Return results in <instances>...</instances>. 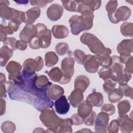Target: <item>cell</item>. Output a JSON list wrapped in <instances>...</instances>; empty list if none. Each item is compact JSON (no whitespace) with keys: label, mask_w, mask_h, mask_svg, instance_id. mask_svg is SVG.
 Returning <instances> with one entry per match:
<instances>
[{"label":"cell","mask_w":133,"mask_h":133,"mask_svg":"<svg viewBox=\"0 0 133 133\" xmlns=\"http://www.w3.org/2000/svg\"><path fill=\"white\" fill-rule=\"evenodd\" d=\"M36 77V74L29 77H24L21 74V81L15 83L8 95L11 100L26 102L39 111L52 108L54 103L47 96V89H39L35 86Z\"/></svg>","instance_id":"obj_1"},{"label":"cell","mask_w":133,"mask_h":133,"mask_svg":"<svg viewBox=\"0 0 133 133\" xmlns=\"http://www.w3.org/2000/svg\"><path fill=\"white\" fill-rule=\"evenodd\" d=\"M94 18L93 13L72 16L69 20L72 34L77 35L83 31L90 30L93 26Z\"/></svg>","instance_id":"obj_2"},{"label":"cell","mask_w":133,"mask_h":133,"mask_svg":"<svg viewBox=\"0 0 133 133\" xmlns=\"http://www.w3.org/2000/svg\"><path fill=\"white\" fill-rule=\"evenodd\" d=\"M35 26L37 28V33L36 36L29 43V47L33 49L48 48L51 44L50 30L47 29L44 23H38L36 24Z\"/></svg>","instance_id":"obj_3"},{"label":"cell","mask_w":133,"mask_h":133,"mask_svg":"<svg viewBox=\"0 0 133 133\" xmlns=\"http://www.w3.org/2000/svg\"><path fill=\"white\" fill-rule=\"evenodd\" d=\"M39 119L42 124L49 130L48 132H59V128L61 121L52 108H46L41 111Z\"/></svg>","instance_id":"obj_4"},{"label":"cell","mask_w":133,"mask_h":133,"mask_svg":"<svg viewBox=\"0 0 133 133\" xmlns=\"http://www.w3.org/2000/svg\"><path fill=\"white\" fill-rule=\"evenodd\" d=\"M82 43L86 45L90 51L95 54L103 52L105 47L102 42L95 35L89 33H84L80 37Z\"/></svg>","instance_id":"obj_5"},{"label":"cell","mask_w":133,"mask_h":133,"mask_svg":"<svg viewBox=\"0 0 133 133\" xmlns=\"http://www.w3.org/2000/svg\"><path fill=\"white\" fill-rule=\"evenodd\" d=\"M74 60L71 57H65L61 63V69L63 73V78L59 83L61 84H66L71 81L74 73Z\"/></svg>","instance_id":"obj_6"},{"label":"cell","mask_w":133,"mask_h":133,"mask_svg":"<svg viewBox=\"0 0 133 133\" xmlns=\"http://www.w3.org/2000/svg\"><path fill=\"white\" fill-rule=\"evenodd\" d=\"M77 4V12L81 15L86 13H93L98 9L101 5V1H76Z\"/></svg>","instance_id":"obj_7"},{"label":"cell","mask_w":133,"mask_h":133,"mask_svg":"<svg viewBox=\"0 0 133 133\" xmlns=\"http://www.w3.org/2000/svg\"><path fill=\"white\" fill-rule=\"evenodd\" d=\"M6 69L9 74L8 78L15 83H18L21 80V70L22 66L15 61H10L7 65Z\"/></svg>","instance_id":"obj_8"},{"label":"cell","mask_w":133,"mask_h":133,"mask_svg":"<svg viewBox=\"0 0 133 133\" xmlns=\"http://www.w3.org/2000/svg\"><path fill=\"white\" fill-rule=\"evenodd\" d=\"M109 115L105 112L98 114L95 120V130L97 132H105L109 126Z\"/></svg>","instance_id":"obj_9"},{"label":"cell","mask_w":133,"mask_h":133,"mask_svg":"<svg viewBox=\"0 0 133 133\" xmlns=\"http://www.w3.org/2000/svg\"><path fill=\"white\" fill-rule=\"evenodd\" d=\"M37 33V28L35 25L32 24H26L19 33V38L27 43H29Z\"/></svg>","instance_id":"obj_10"},{"label":"cell","mask_w":133,"mask_h":133,"mask_svg":"<svg viewBox=\"0 0 133 133\" xmlns=\"http://www.w3.org/2000/svg\"><path fill=\"white\" fill-rule=\"evenodd\" d=\"M25 12L14 8L13 15L9 20L8 25L12 29L14 32H16L19 29L20 24L22 22H25Z\"/></svg>","instance_id":"obj_11"},{"label":"cell","mask_w":133,"mask_h":133,"mask_svg":"<svg viewBox=\"0 0 133 133\" xmlns=\"http://www.w3.org/2000/svg\"><path fill=\"white\" fill-rule=\"evenodd\" d=\"M112 63L110 66L112 72V75L110 77L117 83L122 74L123 65L120 61L118 56L114 55L112 57Z\"/></svg>","instance_id":"obj_12"},{"label":"cell","mask_w":133,"mask_h":133,"mask_svg":"<svg viewBox=\"0 0 133 133\" xmlns=\"http://www.w3.org/2000/svg\"><path fill=\"white\" fill-rule=\"evenodd\" d=\"M133 40L132 39H124L117 46V51L122 57H128L131 56L132 52Z\"/></svg>","instance_id":"obj_13"},{"label":"cell","mask_w":133,"mask_h":133,"mask_svg":"<svg viewBox=\"0 0 133 133\" xmlns=\"http://www.w3.org/2000/svg\"><path fill=\"white\" fill-rule=\"evenodd\" d=\"M85 70L89 73H94L97 72L99 69V63L94 55H86L83 61Z\"/></svg>","instance_id":"obj_14"},{"label":"cell","mask_w":133,"mask_h":133,"mask_svg":"<svg viewBox=\"0 0 133 133\" xmlns=\"http://www.w3.org/2000/svg\"><path fill=\"white\" fill-rule=\"evenodd\" d=\"M37 71V64L35 59L28 58L23 63V70L21 74L25 77H29L35 74Z\"/></svg>","instance_id":"obj_15"},{"label":"cell","mask_w":133,"mask_h":133,"mask_svg":"<svg viewBox=\"0 0 133 133\" xmlns=\"http://www.w3.org/2000/svg\"><path fill=\"white\" fill-rule=\"evenodd\" d=\"M111 50L110 48L105 47L104 51L98 54H95L94 56L98 61L99 66L102 67H110L112 63V58L110 56Z\"/></svg>","instance_id":"obj_16"},{"label":"cell","mask_w":133,"mask_h":133,"mask_svg":"<svg viewBox=\"0 0 133 133\" xmlns=\"http://www.w3.org/2000/svg\"><path fill=\"white\" fill-rule=\"evenodd\" d=\"M63 7L58 4H51L47 9L46 14L48 18L52 21L60 19L63 14Z\"/></svg>","instance_id":"obj_17"},{"label":"cell","mask_w":133,"mask_h":133,"mask_svg":"<svg viewBox=\"0 0 133 133\" xmlns=\"http://www.w3.org/2000/svg\"><path fill=\"white\" fill-rule=\"evenodd\" d=\"M130 9L125 6L119 7L116 10L114 14V23H118L120 21H125L128 19L131 15Z\"/></svg>","instance_id":"obj_18"},{"label":"cell","mask_w":133,"mask_h":133,"mask_svg":"<svg viewBox=\"0 0 133 133\" xmlns=\"http://www.w3.org/2000/svg\"><path fill=\"white\" fill-rule=\"evenodd\" d=\"M54 105L56 111L59 114H65L70 109V104L68 99L63 95L55 100Z\"/></svg>","instance_id":"obj_19"},{"label":"cell","mask_w":133,"mask_h":133,"mask_svg":"<svg viewBox=\"0 0 133 133\" xmlns=\"http://www.w3.org/2000/svg\"><path fill=\"white\" fill-rule=\"evenodd\" d=\"M119 122V129L123 133H129L132 131L133 122L132 118L129 117L127 114L122 117H118Z\"/></svg>","instance_id":"obj_20"},{"label":"cell","mask_w":133,"mask_h":133,"mask_svg":"<svg viewBox=\"0 0 133 133\" xmlns=\"http://www.w3.org/2000/svg\"><path fill=\"white\" fill-rule=\"evenodd\" d=\"M64 89L57 85H51L47 88V95L51 100H56L64 94Z\"/></svg>","instance_id":"obj_21"},{"label":"cell","mask_w":133,"mask_h":133,"mask_svg":"<svg viewBox=\"0 0 133 133\" xmlns=\"http://www.w3.org/2000/svg\"><path fill=\"white\" fill-rule=\"evenodd\" d=\"M8 1H0V16L4 20H10L11 18L14 8L9 7Z\"/></svg>","instance_id":"obj_22"},{"label":"cell","mask_w":133,"mask_h":133,"mask_svg":"<svg viewBox=\"0 0 133 133\" xmlns=\"http://www.w3.org/2000/svg\"><path fill=\"white\" fill-rule=\"evenodd\" d=\"M84 99L83 92L79 89H74L68 96V99L74 108H76Z\"/></svg>","instance_id":"obj_23"},{"label":"cell","mask_w":133,"mask_h":133,"mask_svg":"<svg viewBox=\"0 0 133 133\" xmlns=\"http://www.w3.org/2000/svg\"><path fill=\"white\" fill-rule=\"evenodd\" d=\"M51 32L55 38L57 39L64 38L68 36L69 31L68 28L63 25H55L52 27Z\"/></svg>","instance_id":"obj_24"},{"label":"cell","mask_w":133,"mask_h":133,"mask_svg":"<svg viewBox=\"0 0 133 133\" xmlns=\"http://www.w3.org/2000/svg\"><path fill=\"white\" fill-rule=\"evenodd\" d=\"M77 107V113L84 119L92 112L93 106L86 100L82 102Z\"/></svg>","instance_id":"obj_25"},{"label":"cell","mask_w":133,"mask_h":133,"mask_svg":"<svg viewBox=\"0 0 133 133\" xmlns=\"http://www.w3.org/2000/svg\"><path fill=\"white\" fill-rule=\"evenodd\" d=\"M89 84V78L85 75H81L77 76L74 81V89H79L84 92Z\"/></svg>","instance_id":"obj_26"},{"label":"cell","mask_w":133,"mask_h":133,"mask_svg":"<svg viewBox=\"0 0 133 133\" xmlns=\"http://www.w3.org/2000/svg\"><path fill=\"white\" fill-rule=\"evenodd\" d=\"M86 100L89 101L92 106L96 107H100L103 103V98L102 94L97 91H93L87 97Z\"/></svg>","instance_id":"obj_27"},{"label":"cell","mask_w":133,"mask_h":133,"mask_svg":"<svg viewBox=\"0 0 133 133\" xmlns=\"http://www.w3.org/2000/svg\"><path fill=\"white\" fill-rule=\"evenodd\" d=\"M41 9L38 7L32 8L25 12L26 20L24 23L27 24H32L39 17Z\"/></svg>","instance_id":"obj_28"},{"label":"cell","mask_w":133,"mask_h":133,"mask_svg":"<svg viewBox=\"0 0 133 133\" xmlns=\"http://www.w3.org/2000/svg\"><path fill=\"white\" fill-rule=\"evenodd\" d=\"M13 50L6 46H3L0 50V64L2 67L4 66L8 61L12 57Z\"/></svg>","instance_id":"obj_29"},{"label":"cell","mask_w":133,"mask_h":133,"mask_svg":"<svg viewBox=\"0 0 133 133\" xmlns=\"http://www.w3.org/2000/svg\"><path fill=\"white\" fill-rule=\"evenodd\" d=\"M118 6V3L117 1H109L106 6L105 9L108 12V16L111 22L114 23V14Z\"/></svg>","instance_id":"obj_30"},{"label":"cell","mask_w":133,"mask_h":133,"mask_svg":"<svg viewBox=\"0 0 133 133\" xmlns=\"http://www.w3.org/2000/svg\"><path fill=\"white\" fill-rule=\"evenodd\" d=\"M117 108L118 117H122L129 112L130 109V103L126 99L123 100L118 103Z\"/></svg>","instance_id":"obj_31"},{"label":"cell","mask_w":133,"mask_h":133,"mask_svg":"<svg viewBox=\"0 0 133 133\" xmlns=\"http://www.w3.org/2000/svg\"><path fill=\"white\" fill-rule=\"evenodd\" d=\"M48 76L50 79L55 82L60 83L63 78V73L58 67H54L52 68L48 73Z\"/></svg>","instance_id":"obj_32"},{"label":"cell","mask_w":133,"mask_h":133,"mask_svg":"<svg viewBox=\"0 0 133 133\" xmlns=\"http://www.w3.org/2000/svg\"><path fill=\"white\" fill-rule=\"evenodd\" d=\"M35 84L39 89H47L50 85H52V83L49 81L46 76L41 75L38 76H37L35 80Z\"/></svg>","instance_id":"obj_33"},{"label":"cell","mask_w":133,"mask_h":133,"mask_svg":"<svg viewBox=\"0 0 133 133\" xmlns=\"http://www.w3.org/2000/svg\"><path fill=\"white\" fill-rule=\"evenodd\" d=\"M58 57L54 51L47 52L45 55V65L47 67H51L57 64L58 61Z\"/></svg>","instance_id":"obj_34"},{"label":"cell","mask_w":133,"mask_h":133,"mask_svg":"<svg viewBox=\"0 0 133 133\" xmlns=\"http://www.w3.org/2000/svg\"><path fill=\"white\" fill-rule=\"evenodd\" d=\"M73 122L71 118L61 119L59 128V132H72Z\"/></svg>","instance_id":"obj_35"},{"label":"cell","mask_w":133,"mask_h":133,"mask_svg":"<svg viewBox=\"0 0 133 133\" xmlns=\"http://www.w3.org/2000/svg\"><path fill=\"white\" fill-rule=\"evenodd\" d=\"M122 34L126 37H132L133 35V24L131 22L123 23L120 28Z\"/></svg>","instance_id":"obj_36"},{"label":"cell","mask_w":133,"mask_h":133,"mask_svg":"<svg viewBox=\"0 0 133 133\" xmlns=\"http://www.w3.org/2000/svg\"><path fill=\"white\" fill-rule=\"evenodd\" d=\"M123 97V93L119 88H114L108 94L109 100L112 103L117 102L121 100Z\"/></svg>","instance_id":"obj_37"},{"label":"cell","mask_w":133,"mask_h":133,"mask_svg":"<svg viewBox=\"0 0 133 133\" xmlns=\"http://www.w3.org/2000/svg\"><path fill=\"white\" fill-rule=\"evenodd\" d=\"M117 84V82L111 78V77L105 79L104 83L103 84V89L105 92L109 94L110 91L113 90Z\"/></svg>","instance_id":"obj_38"},{"label":"cell","mask_w":133,"mask_h":133,"mask_svg":"<svg viewBox=\"0 0 133 133\" xmlns=\"http://www.w3.org/2000/svg\"><path fill=\"white\" fill-rule=\"evenodd\" d=\"M131 78V73L125 68L123 70L122 74L120 79L118 81L117 83L119 85H124L127 84L128 82Z\"/></svg>","instance_id":"obj_39"},{"label":"cell","mask_w":133,"mask_h":133,"mask_svg":"<svg viewBox=\"0 0 133 133\" xmlns=\"http://www.w3.org/2000/svg\"><path fill=\"white\" fill-rule=\"evenodd\" d=\"M15 124L11 121H5L1 125V130L5 133H12L16 130Z\"/></svg>","instance_id":"obj_40"},{"label":"cell","mask_w":133,"mask_h":133,"mask_svg":"<svg viewBox=\"0 0 133 133\" xmlns=\"http://www.w3.org/2000/svg\"><path fill=\"white\" fill-rule=\"evenodd\" d=\"M14 33V31L8 25L7 26L1 24L0 27V34H1V41L4 42L7 38V35L12 34Z\"/></svg>","instance_id":"obj_41"},{"label":"cell","mask_w":133,"mask_h":133,"mask_svg":"<svg viewBox=\"0 0 133 133\" xmlns=\"http://www.w3.org/2000/svg\"><path fill=\"white\" fill-rule=\"evenodd\" d=\"M69 50V45L64 42H61L57 44L55 47V50L57 54L60 56L65 55Z\"/></svg>","instance_id":"obj_42"},{"label":"cell","mask_w":133,"mask_h":133,"mask_svg":"<svg viewBox=\"0 0 133 133\" xmlns=\"http://www.w3.org/2000/svg\"><path fill=\"white\" fill-rule=\"evenodd\" d=\"M63 7L67 10L72 12H77V4L75 1H61Z\"/></svg>","instance_id":"obj_43"},{"label":"cell","mask_w":133,"mask_h":133,"mask_svg":"<svg viewBox=\"0 0 133 133\" xmlns=\"http://www.w3.org/2000/svg\"><path fill=\"white\" fill-rule=\"evenodd\" d=\"M99 76L102 79H105L110 78L112 75L111 70L110 67H102L98 71Z\"/></svg>","instance_id":"obj_44"},{"label":"cell","mask_w":133,"mask_h":133,"mask_svg":"<svg viewBox=\"0 0 133 133\" xmlns=\"http://www.w3.org/2000/svg\"><path fill=\"white\" fill-rule=\"evenodd\" d=\"M118 88L121 90L123 95L126 97H129L131 99H132L133 90L132 87L126 84L124 85H119Z\"/></svg>","instance_id":"obj_45"},{"label":"cell","mask_w":133,"mask_h":133,"mask_svg":"<svg viewBox=\"0 0 133 133\" xmlns=\"http://www.w3.org/2000/svg\"><path fill=\"white\" fill-rule=\"evenodd\" d=\"M86 54L84 52L80 49H76L73 52V56L74 59L79 64H83V61Z\"/></svg>","instance_id":"obj_46"},{"label":"cell","mask_w":133,"mask_h":133,"mask_svg":"<svg viewBox=\"0 0 133 133\" xmlns=\"http://www.w3.org/2000/svg\"><path fill=\"white\" fill-rule=\"evenodd\" d=\"M119 130V122L117 119H113L110 125L108 127L107 130L109 132L116 133Z\"/></svg>","instance_id":"obj_47"},{"label":"cell","mask_w":133,"mask_h":133,"mask_svg":"<svg viewBox=\"0 0 133 133\" xmlns=\"http://www.w3.org/2000/svg\"><path fill=\"white\" fill-rule=\"evenodd\" d=\"M101 111L106 113L109 115H112L115 112V106L112 104L106 103L102 107Z\"/></svg>","instance_id":"obj_48"},{"label":"cell","mask_w":133,"mask_h":133,"mask_svg":"<svg viewBox=\"0 0 133 133\" xmlns=\"http://www.w3.org/2000/svg\"><path fill=\"white\" fill-rule=\"evenodd\" d=\"M16 39L15 37H7L6 40L3 42V44L4 46H6L11 49L12 50H15L16 49Z\"/></svg>","instance_id":"obj_49"},{"label":"cell","mask_w":133,"mask_h":133,"mask_svg":"<svg viewBox=\"0 0 133 133\" xmlns=\"http://www.w3.org/2000/svg\"><path fill=\"white\" fill-rule=\"evenodd\" d=\"M96 117V113L94 111H92L90 114L84 119V123L87 126H92L94 124Z\"/></svg>","instance_id":"obj_50"},{"label":"cell","mask_w":133,"mask_h":133,"mask_svg":"<svg viewBox=\"0 0 133 133\" xmlns=\"http://www.w3.org/2000/svg\"><path fill=\"white\" fill-rule=\"evenodd\" d=\"M71 119L73 124L75 126L81 125L84 123V119L78 113L73 114L71 117Z\"/></svg>","instance_id":"obj_51"},{"label":"cell","mask_w":133,"mask_h":133,"mask_svg":"<svg viewBox=\"0 0 133 133\" xmlns=\"http://www.w3.org/2000/svg\"><path fill=\"white\" fill-rule=\"evenodd\" d=\"M30 4L32 6H37L40 7H44L47 5L48 3L52 2V1L41 0V1H30Z\"/></svg>","instance_id":"obj_52"},{"label":"cell","mask_w":133,"mask_h":133,"mask_svg":"<svg viewBox=\"0 0 133 133\" xmlns=\"http://www.w3.org/2000/svg\"><path fill=\"white\" fill-rule=\"evenodd\" d=\"M27 43L21 39L17 41L16 43V49H18L20 50H24L27 48Z\"/></svg>","instance_id":"obj_53"},{"label":"cell","mask_w":133,"mask_h":133,"mask_svg":"<svg viewBox=\"0 0 133 133\" xmlns=\"http://www.w3.org/2000/svg\"><path fill=\"white\" fill-rule=\"evenodd\" d=\"M125 64L126 67L125 68L127 69L131 74L132 73V57L130 56L124 62Z\"/></svg>","instance_id":"obj_54"},{"label":"cell","mask_w":133,"mask_h":133,"mask_svg":"<svg viewBox=\"0 0 133 133\" xmlns=\"http://www.w3.org/2000/svg\"><path fill=\"white\" fill-rule=\"evenodd\" d=\"M35 60L36 62V64H37V71H40L43 68L44 66V61L43 58L40 57L38 56L35 58Z\"/></svg>","instance_id":"obj_55"},{"label":"cell","mask_w":133,"mask_h":133,"mask_svg":"<svg viewBox=\"0 0 133 133\" xmlns=\"http://www.w3.org/2000/svg\"><path fill=\"white\" fill-rule=\"evenodd\" d=\"M0 107H1V115L2 116L6 112V101L2 98H1V106H0Z\"/></svg>","instance_id":"obj_56"},{"label":"cell","mask_w":133,"mask_h":133,"mask_svg":"<svg viewBox=\"0 0 133 133\" xmlns=\"http://www.w3.org/2000/svg\"><path fill=\"white\" fill-rule=\"evenodd\" d=\"M0 87H1L0 88L1 97V98L6 97V93H7V89H6V86H5L4 83L1 84Z\"/></svg>","instance_id":"obj_57"},{"label":"cell","mask_w":133,"mask_h":133,"mask_svg":"<svg viewBox=\"0 0 133 133\" xmlns=\"http://www.w3.org/2000/svg\"><path fill=\"white\" fill-rule=\"evenodd\" d=\"M6 81V76L2 73H0V83H3Z\"/></svg>","instance_id":"obj_58"},{"label":"cell","mask_w":133,"mask_h":133,"mask_svg":"<svg viewBox=\"0 0 133 133\" xmlns=\"http://www.w3.org/2000/svg\"><path fill=\"white\" fill-rule=\"evenodd\" d=\"M14 2H16V3H17V4H19V5H20V4H28L29 2V1H14Z\"/></svg>","instance_id":"obj_59"},{"label":"cell","mask_w":133,"mask_h":133,"mask_svg":"<svg viewBox=\"0 0 133 133\" xmlns=\"http://www.w3.org/2000/svg\"><path fill=\"white\" fill-rule=\"evenodd\" d=\"M76 132H91V131L88 128H84L81 130H79Z\"/></svg>","instance_id":"obj_60"}]
</instances>
